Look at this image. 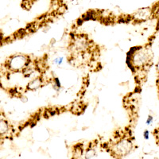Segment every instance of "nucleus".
<instances>
[{
	"instance_id": "nucleus-5",
	"label": "nucleus",
	"mask_w": 159,
	"mask_h": 159,
	"mask_svg": "<svg viewBox=\"0 0 159 159\" xmlns=\"http://www.w3.org/2000/svg\"><path fill=\"white\" fill-rule=\"evenodd\" d=\"M96 154V150H95L94 147H92V143L89 145V147L86 149V152H85L84 157L85 159H92L94 157Z\"/></svg>"
},
{
	"instance_id": "nucleus-1",
	"label": "nucleus",
	"mask_w": 159,
	"mask_h": 159,
	"mask_svg": "<svg viewBox=\"0 0 159 159\" xmlns=\"http://www.w3.org/2000/svg\"><path fill=\"white\" fill-rule=\"evenodd\" d=\"M127 64L129 68L134 73L137 72L147 74L153 63V52L151 50V45L147 43L144 46H138L130 49L127 53Z\"/></svg>"
},
{
	"instance_id": "nucleus-7",
	"label": "nucleus",
	"mask_w": 159,
	"mask_h": 159,
	"mask_svg": "<svg viewBox=\"0 0 159 159\" xmlns=\"http://www.w3.org/2000/svg\"><path fill=\"white\" fill-rule=\"evenodd\" d=\"M61 62H62V58H61V57H59V58H57V59L55 60V63L58 65H61Z\"/></svg>"
},
{
	"instance_id": "nucleus-3",
	"label": "nucleus",
	"mask_w": 159,
	"mask_h": 159,
	"mask_svg": "<svg viewBox=\"0 0 159 159\" xmlns=\"http://www.w3.org/2000/svg\"><path fill=\"white\" fill-rule=\"evenodd\" d=\"M132 149V142L130 139H123L112 146V154L118 157H123L128 154Z\"/></svg>"
},
{
	"instance_id": "nucleus-2",
	"label": "nucleus",
	"mask_w": 159,
	"mask_h": 159,
	"mask_svg": "<svg viewBox=\"0 0 159 159\" xmlns=\"http://www.w3.org/2000/svg\"><path fill=\"white\" fill-rule=\"evenodd\" d=\"M31 61L30 56L24 54H15L11 56L6 60L4 67L12 72H22L25 74L31 66Z\"/></svg>"
},
{
	"instance_id": "nucleus-6",
	"label": "nucleus",
	"mask_w": 159,
	"mask_h": 159,
	"mask_svg": "<svg viewBox=\"0 0 159 159\" xmlns=\"http://www.w3.org/2000/svg\"><path fill=\"white\" fill-rule=\"evenodd\" d=\"M149 135H150V132H149L147 130H145V132L143 133V136H144L145 139H149Z\"/></svg>"
},
{
	"instance_id": "nucleus-8",
	"label": "nucleus",
	"mask_w": 159,
	"mask_h": 159,
	"mask_svg": "<svg viewBox=\"0 0 159 159\" xmlns=\"http://www.w3.org/2000/svg\"><path fill=\"white\" fill-rule=\"evenodd\" d=\"M152 121H153V117H152L151 116H149V117H148V119H147V123L148 125H150V123H152Z\"/></svg>"
},
{
	"instance_id": "nucleus-4",
	"label": "nucleus",
	"mask_w": 159,
	"mask_h": 159,
	"mask_svg": "<svg viewBox=\"0 0 159 159\" xmlns=\"http://www.w3.org/2000/svg\"><path fill=\"white\" fill-rule=\"evenodd\" d=\"M45 81V80H43V78L42 76H39V77H37L35 79L32 80L31 81L29 82L26 89L30 91H34L36 89H39L41 86L43 85V82Z\"/></svg>"
}]
</instances>
